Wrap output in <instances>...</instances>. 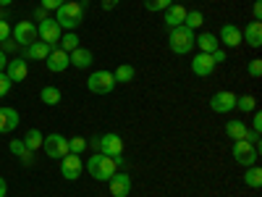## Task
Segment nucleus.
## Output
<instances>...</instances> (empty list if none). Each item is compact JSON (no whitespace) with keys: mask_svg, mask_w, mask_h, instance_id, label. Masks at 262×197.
<instances>
[{"mask_svg":"<svg viewBox=\"0 0 262 197\" xmlns=\"http://www.w3.org/2000/svg\"><path fill=\"white\" fill-rule=\"evenodd\" d=\"M84 168L90 171V176L97 179V182H107V179H111L113 173L118 171V168H116V161H113L111 155H102V152H95V155L84 163Z\"/></svg>","mask_w":262,"mask_h":197,"instance_id":"1","label":"nucleus"},{"mask_svg":"<svg viewBox=\"0 0 262 197\" xmlns=\"http://www.w3.org/2000/svg\"><path fill=\"white\" fill-rule=\"evenodd\" d=\"M194 29H189V27H173L170 32H168V45H170V50L176 53V55H186V53H191L194 50Z\"/></svg>","mask_w":262,"mask_h":197,"instance_id":"2","label":"nucleus"},{"mask_svg":"<svg viewBox=\"0 0 262 197\" xmlns=\"http://www.w3.org/2000/svg\"><path fill=\"white\" fill-rule=\"evenodd\" d=\"M81 18H84V8L79 3H69V0L55 11V21L60 29H76L81 24Z\"/></svg>","mask_w":262,"mask_h":197,"instance_id":"3","label":"nucleus"},{"mask_svg":"<svg viewBox=\"0 0 262 197\" xmlns=\"http://www.w3.org/2000/svg\"><path fill=\"white\" fill-rule=\"evenodd\" d=\"M11 40L21 48H29L32 42L39 40V34H37V27L32 24V21H18L16 27H11Z\"/></svg>","mask_w":262,"mask_h":197,"instance_id":"4","label":"nucleus"},{"mask_svg":"<svg viewBox=\"0 0 262 197\" xmlns=\"http://www.w3.org/2000/svg\"><path fill=\"white\" fill-rule=\"evenodd\" d=\"M86 87H90V92H95V95H107V92H111L113 87H116L113 71L100 69V71L90 74V79H86Z\"/></svg>","mask_w":262,"mask_h":197,"instance_id":"5","label":"nucleus"},{"mask_svg":"<svg viewBox=\"0 0 262 197\" xmlns=\"http://www.w3.org/2000/svg\"><path fill=\"white\" fill-rule=\"evenodd\" d=\"M231 152H233V161L242 163V166H247V168L254 166V163H257V155H259V150H257L252 142H247V140H236Z\"/></svg>","mask_w":262,"mask_h":197,"instance_id":"6","label":"nucleus"},{"mask_svg":"<svg viewBox=\"0 0 262 197\" xmlns=\"http://www.w3.org/2000/svg\"><path fill=\"white\" fill-rule=\"evenodd\" d=\"M42 150L48 152V158L60 161V158L69 155V140H66L63 134H48L45 140H42Z\"/></svg>","mask_w":262,"mask_h":197,"instance_id":"7","label":"nucleus"},{"mask_svg":"<svg viewBox=\"0 0 262 197\" xmlns=\"http://www.w3.org/2000/svg\"><path fill=\"white\" fill-rule=\"evenodd\" d=\"M37 34H39V40H42V42H48L50 48H55L58 42H60V37H63V34H60V27H58V21H55V18H50V16L39 21Z\"/></svg>","mask_w":262,"mask_h":197,"instance_id":"8","label":"nucleus"},{"mask_svg":"<svg viewBox=\"0 0 262 197\" xmlns=\"http://www.w3.org/2000/svg\"><path fill=\"white\" fill-rule=\"evenodd\" d=\"M97 152H102V155H123V140L118 134H102L97 137Z\"/></svg>","mask_w":262,"mask_h":197,"instance_id":"9","label":"nucleus"},{"mask_svg":"<svg viewBox=\"0 0 262 197\" xmlns=\"http://www.w3.org/2000/svg\"><path fill=\"white\" fill-rule=\"evenodd\" d=\"M81 171H84V163L79 155H74V152H69L66 158H60V173H63V179H69V182H76L81 176Z\"/></svg>","mask_w":262,"mask_h":197,"instance_id":"10","label":"nucleus"},{"mask_svg":"<svg viewBox=\"0 0 262 197\" xmlns=\"http://www.w3.org/2000/svg\"><path fill=\"white\" fill-rule=\"evenodd\" d=\"M210 108L215 113H231L233 108H236V95L233 92H215L212 97H210Z\"/></svg>","mask_w":262,"mask_h":197,"instance_id":"11","label":"nucleus"},{"mask_svg":"<svg viewBox=\"0 0 262 197\" xmlns=\"http://www.w3.org/2000/svg\"><path fill=\"white\" fill-rule=\"evenodd\" d=\"M45 66H48V69L53 71V74H60V71H66V69H69V66H71V61H69V53H66V50H60L58 45L50 50V55L45 58Z\"/></svg>","mask_w":262,"mask_h":197,"instance_id":"12","label":"nucleus"},{"mask_svg":"<svg viewBox=\"0 0 262 197\" xmlns=\"http://www.w3.org/2000/svg\"><path fill=\"white\" fill-rule=\"evenodd\" d=\"M191 71L196 74V76H210L212 71H215V61H212V55L210 53H196L194 58H191Z\"/></svg>","mask_w":262,"mask_h":197,"instance_id":"13","label":"nucleus"},{"mask_svg":"<svg viewBox=\"0 0 262 197\" xmlns=\"http://www.w3.org/2000/svg\"><path fill=\"white\" fill-rule=\"evenodd\" d=\"M29 74V66H27V58H8V66H6V76L11 82H24Z\"/></svg>","mask_w":262,"mask_h":197,"instance_id":"14","label":"nucleus"},{"mask_svg":"<svg viewBox=\"0 0 262 197\" xmlns=\"http://www.w3.org/2000/svg\"><path fill=\"white\" fill-rule=\"evenodd\" d=\"M107 182H111V194L113 197H126L131 192V179H128L126 171H116Z\"/></svg>","mask_w":262,"mask_h":197,"instance_id":"15","label":"nucleus"},{"mask_svg":"<svg viewBox=\"0 0 262 197\" xmlns=\"http://www.w3.org/2000/svg\"><path fill=\"white\" fill-rule=\"evenodd\" d=\"M217 42H223L226 48H238L242 45V29L236 24H223L221 34H217Z\"/></svg>","mask_w":262,"mask_h":197,"instance_id":"16","label":"nucleus"},{"mask_svg":"<svg viewBox=\"0 0 262 197\" xmlns=\"http://www.w3.org/2000/svg\"><path fill=\"white\" fill-rule=\"evenodd\" d=\"M242 42H247L249 48H259L262 45V24L259 21H249L247 29L242 32Z\"/></svg>","mask_w":262,"mask_h":197,"instance_id":"17","label":"nucleus"},{"mask_svg":"<svg viewBox=\"0 0 262 197\" xmlns=\"http://www.w3.org/2000/svg\"><path fill=\"white\" fill-rule=\"evenodd\" d=\"M163 18H165V24L173 29V27H181L184 24V18H186V8L184 6H168L165 11H163Z\"/></svg>","mask_w":262,"mask_h":197,"instance_id":"18","label":"nucleus"},{"mask_svg":"<svg viewBox=\"0 0 262 197\" xmlns=\"http://www.w3.org/2000/svg\"><path fill=\"white\" fill-rule=\"evenodd\" d=\"M18 126V113L16 108H0V134H8Z\"/></svg>","mask_w":262,"mask_h":197,"instance_id":"19","label":"nucleus"},{"mask_svg":"<svg viewBox=\"0 0 262 197\" xmlns=\"http://www.w3.org/2000/svg\"><path fill=\"white\" fill-rule=\"evenodd\" d=\"M69 61H71V66H76V69H90L95 55H92V50H86V48H76V50L69 53Z\"/></svg>","mask_w":262,"mask_h":197,"instance_id":"20","label":"nucleus"},{"mask_svg":"<svg viewBox=\"0 0 262 197\" xmlns=\"http://www.w3.org/2000/svg\"><path fill=\"white\" fill-rule=\"evenodd\" d=\"M50 45L48 42H42V40H37V42H32L29 48H24V58H32V61H45L48 55H50Z\"/></svg>","mask_w":262,"mask_h":197,"instance_id":"21","label":"nucleus"},{"mask_svg":"<svg viewBox=\"0 0 262 197\" xmlns=\"http://www.w3.org/2000/svg\"><path fill=\"white\" fill-rule=\"evenodd\" d=\"M194 45L200 48V53H215L217 48H221V42H217V34H200V37H194Z\"/></svg>","mask_w":262,"mask_h":197,"instance_id":"22","label":"nucleus"},{"mask_svg":"<svg viewBox=\"0 0 262 197\" xmlns=\"http://www.w3.org/2000/svg\"><path fill=\"white\" fill-rule=\"evenodd\" d=\"M247 131H249V129H247L244 121H228V124H226V134H228L233 142H236V140H244Z\"/></svg>","mask_w":262,"mask_h":197,"instance_id":"23","label":"nucleus"},{"mask_svg":"<svg viewBox=\"0 0 262 197\" xmlns=\"http://www.w3.org/2000/svg\"><path fill=\"white\" fill-rule=\"evenodd\" d=\"M244 184L252 187V189H259V187H262V168H259V166H249V168H247Z\"/></svg>","mask_w":262,"mask_h":197,"instance_id":"24","label":"nucleus"},{"mask_svg":"<svg viewBox=\"0 0 262 197\" xmlns=\"http://www.w3.org/2000/svg\"><path fill=\"white\" fill-rule=\"evenodd\" d=\"M134 76H137V69H134V66H128V63H121L118 69L113 71V79L121 82V84H128Z\"/></svg>","mask_w":262,"mask_h":197,"instance_id":"25","label":"nucleus"},{"mask_svg":"<svg viewBox=\"0 0 262 197\" xmlns=\"http://www.w3.org/2000/svg\"><path fill=\"white\" fill-rule=\"evenodd\" d=\"M39 100L45 103V105H58V103L63 100V95H60V90H58V87H42Z\"/></svg>","mask_w":262,"mask_h":197,"instance_id":"26","label":"nucleus"},{"mask_svg":"<svg viewBox=\"0 0 262 197\" xmlns=\"http://www.w3.org/2000/svg\"><path fill=\"white\" fill-rule=\"evenodd\" d=\"M42 140H45V134L42 131H37V129H29L27 131V137H24V145H27V150H37V147H42Z\"/></svg>","mask_w":262,"mask_h":197,"instance_id":"27","label":"nucleus"},{"mask_svg":"<svg viewBox=\"0 0 262 197\" xmlns=\"http://www.w3.org/2000/svg\"><path fill=\"white\" fill-rule=\"evenodd\" d=\"M236 108L242 113H254L257 111V100L252 95H244V97H236Z\"/></svg>","mask_w":262,"mask_h":197,"instance_id":"28","label":"nucleus"},{"mask_svg":"<svg viewBox=\"0 0 262 197\" xmlns=\"http://www.w3.org/2000/svg\"><path fill=\"white\" fill-rule=\"evenodd\" d=\"M202 21H205V16H202L200 11H186L184 27H189V29H196V27H202Z\"/></svg>","mask_w":262,"mask_h":197,"instance_id":"29","label":"nucleus"},{"mask_svg":"<svg viewBox=\"0 0 262 197\" xmlns=\"http://www.w3.org/2000/svg\"><path fill=\"white\" fill-rule=\"evenodd\" d=\"M60 50H66V53H71V50H76L79 48V37L76 34H63L60 37V45H58Z\"/></svg>","mask_w":262,"mask_h":197,"instance_id":"30","label":"nucleus"},{"mask_svg":"<svg viewBox=\"0 0 262 197\" xmlns=\"http://www.w3.org/2000/svg\"><path fill=\"white\" fill-rule=\"evenodd\" d=\"M84 150H86V140H84V137H74V140H69V152H74V155H81Z\"/></svg>","mask_w":262,"mask_h":197,"instance_id":"31","label":"nucleus"},{"mask_svg":"<svg viewBox=\"0 0 262 197\" xmlns=\"http://www.w3.org/2000/svg\"><path fill=\"white\" fill-rule=\"evenodd\" d=\"M168 6H173V0H144L147 11H165Z\"/></svg>","mask_w":262,"mask_h":197,"instance_id":"32","label":"nucleus"},{"mask_svg":"<svg viewBox=\"0 0 262 197\" xmlns=\"http://www.w3.org/2000/svg\"><path fill=\"white\" fill-rule=\"evenodd\" d=\"M8 150H11V155H16V158H21L27 152V145H24V140H13L11 145H8Z\"/></svg>","mask_w":262,"mask_h":197,"instance_id":"33","label":"nucleus"},{"mask_svg":"<svg viewBox=\"0 0 262 197\" xmlns=\"http://www.w3.org/2000/svg\"><path fill=\"white\" fill-rule=\"evenodd\" d=\"M247 71H249V76H252V79H259V76H262V61H259V58L249 61V66H247Z\"/></svg>","mask_w":262,"mask_h":197,"instance_id":"34","label":"nucleus"},{"mask_svg":"<svg viewBox=\"0 0 262 197\" xmlns=\"http://www.w3.org/2000/svg\"><path fill=\"white\" fill-rule=\"evenodd\" d=\"M11 84H13V82L6 76V71H0V97H6V95L11 92Z\"/></svg>","mask_w":262,"mask_h":197,"instance_id":"35","label":"nucleus"},{"mask_svg":"<svg viewBox=\"0 0 262 197\" xmlns=\"http://www.w3.org/2000/svg\"><path fill=\"white\" fill-rule=\"evenodd\" d=\"M63 3H66V0H39V6L45 8V11H58Z\"/></svg>","mask_w":262,"mask_h":197,"instance_id":"36","label":"nucleus"},{"mask_svg":"<svg viewBox=\"0 0 262 197\" xmlns=\"http://www.w3.org/2000/svg\"><path fill=\"white\" fill-rule=\"evenodd\" d=\"M8 37H11V24L8 21H0V42L8 40Z\"/></svg>","mask_w":262,"mask_h":197,"instance_id":"37","label":"nucleus"},{"mask_svg":"<svg viewBox=\"0 0 262 197\" xmlns=\"http://www.w3.org/2000/svg\"><path fill=\"white\" fill-rule=\"evenodd\" d=\"M252 129L257 131V134L262 131V113L259 111H254V116H252Z\"/></svg>","mask_w":262,"mask_h":197,"instance_id":"38","label":"nucleus"},{"mask_svg":"<svg viewBox=\"0 0 262 197\" xmlns=\"http://www.w3.org/2000/svg\"><path fill=\"white\" fill-rule=\"evenodd\" d=\"M252 16H254V21H259V18H262V3H259V0H254V6H252Z\"/></svg>","mask_w":262,"mask_h":197,"instance_id":"39","label":"nucleus"},{"mask_svg":"<svg viewBox=\"0 0 262 197\" xmlns=\"http://www.w3.org/2000/svg\"><path fill=\"white\" fill-rule=\"evenodd\" d=\"M21 163H24V166H32V163H34V152H32V150H27L24 155H21Z\"/></svg>","mask_w":262,"mask_h":197,"instance_id":"40","label":"nucleus"},{"mask_svg":"<svg viewBox=\"0 0 262 197\" xmlns=\"http://www.w3.org/2000/svg\"><path fill=\"white\" fill-rule=\"evenodd\" d=\"M210 55H212V61H215V66H217V63H223V61H226V53H223L221 48H217L215 53H210Z\"/></svg>","mask_w":262,"mask_h":197,"instance_id":"41","label":"nucleus"},{"mask_svg":"<svg viewBox=\"0 0 262 197\" xmlns=\"http://www.w3.org/2000/svg\"><path fill=\"white\" fill-rule=\"evenodd\" d=\"M11 50H16V42H13V40H11V37H8V40H3V53H6V55H8V53H11Z\"/></svg>","mask_w":262,"mask_h":197,"instance_id":"42","label":"nucleus"},{"mask_svg":"<svg viewBox=\"0 0 262 197\" xmlns=\"http://www.w3.org/2000/svg\"><path fill=\"white\" fill-rule=\"evenodd\" d=\"M118 6V0H102V11H113Z\"/></svg>","mask_w":262,"mask_h":197,"instance_id":"43","label":"nucleus"},{"mask_svg":"<svg viewBox=\"0 0 262 197\" xmlns=\"http://www.w3.org/2000/svg\"><path fill=\"white\" fill-rule=\"evenodd\" d=\"M6 66H8V55L0 50V71H6Z\"/></svg>","mask_w":262,"mask_h":197,"instance_id":"44","label":"nucleus"},{"mask_svg":"<svg viewBox=\"0 0 262 197\" xmlns=\"http://www.w3.org/2000/svg\"><path fill=\"white\" fill-rule=\"evenodd\" d=\"M6 192H8V184H6L3 176H0V197H6Z\"/></svg>","mask_w":262,"mask_h":197,"instance_id":"45","label":"nucleus"},{"mask_svg":"<svg viewBox=\"0 0 262 197\" xmlns=\"http://www.w3.org/2000/svg\"><path fill=\"white\" fill-rule=\"evenodd\" d=\"M34 16H37V18H39V21H42V18H48V11H45V8H42V6H39V8H37V13H34Z\"/></svg>","mask_w":262,"mask_h":197,"instance_id":"46","label":"nucleus"},{"mask_svg":"<svg viewBox=\"0 0 262 197\" xmlns=\"http://www.w3.org/2000/svg\"><path fill=\"white\" fill-rule=\"evenodd\" d=\"M11 13H8V8H0V21H6Z\"/></svg>","mask_w":262,"mask_h":197,"instance_id":"47","label":"nucleus"},{"mask_svg":"<svg viewBox=\"0 0 262 197\" xmlns=\"http://www.w3.org/2000/svg\"><path fill=\"white\" fill-rule=\"evenodd\" d=\"M11 3H13V0H0V8H8Z\"/></svg>","mask_w":262,"mask_h":197,"instance_id":"48","label":"nucleus"}]
</instances>
